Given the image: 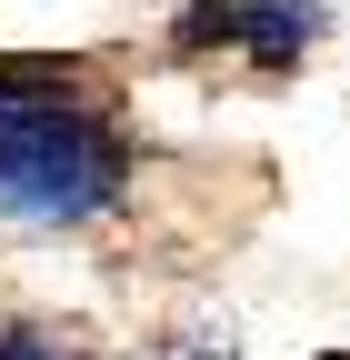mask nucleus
Masks as SVG:
<instances>
[{
	"label": "nucleus",
	"mask_w": 350,
	"mask_h": 360,
	"mask_svg": "<svg viewBox=\"0 0 350 360\" xmlns=\"http://www.w3.org/2000/svg\"><path fill=\"white\" fill-rule=\"evenodd\" d=\"M40 70H51V60H20V51H11V60H0V90H20V80H40Z\"/></svg>",
	"instance_id": "nucleus-4"
},
{
	"label": "nucleus",
	"mask_w": 350,
	"mask_h": 360,
	"mask_svg": "<svg viewBox=\"0 0 350 360\" xmlns=\"http://www.w3.org/2000/svg\"><path fill=\"white\" fill-rule=\"evenodd\" d=\"M170 360H200V350H170Z\"/></svg>",
	"instance_id": "nucleus-5"
},
{
	"label": "nucleus",
	"mask_w": 350,
	"mask_h": 360,
	"mask_svg": "<svg viewBox=\"0 0 350 360\" xmlns=\"http://www.w3.org/2000/svg\"><path fill=\"white\" fill-rule=\"evenodd\" d=\"M130 191H141V141L91 70L51 60L40 80L0 90V231L11 240L101 231L130 210Z\"/></svg>",
	"instance_id": "nucleus-1"
},
{
	"label": "nucleus",
	"mask_w": 350,
	"mask_h": 360,
	"mask_svg": "<svg viewBox=\"0 0 350 360\" xmlns=\"http://www.w3.org/2000/svg\"><path fill=\"white\" fill-rule=\"evenodd\" d=\"M340 30V0H181L160 20V51L170 60H240L260 80H290L330 51Z\"/></svg>",
	"instance_id": "nucleus-2"
},
{
	"label": "nucleus",
	"mask_w": 350,
	"mask_h": 360,
	"mask_svg": "<svg viewBox=\"0 0 350 360\" xmlns=\"http://www.w3.org/2000/svg\"><path fill=\"white\" fill-rule=\"evenodd\" d=\"M0 360H80L60 330H40V321H0Z\"/></svg>",
	"instance_id": "nucleus-3"
}]
</instances>
